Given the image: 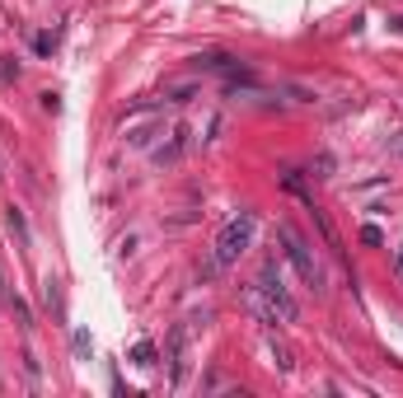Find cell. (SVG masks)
Wrapping results in <instances>:
<instances>
[{
    "instance_id": "2",
    "label": "cell",
    "mask_w": 403,
    "mask_h": 398,
    "mask_svg": "<svg viewBox=\"0 0 403 398\" xmlns=\"http://www.w3.org/2000/svg\"><path fill=\"white\" fill-rule=\"evenodd\" d=\"M277 239H281V253H286V262L295 267V276H300V281H305V286H310L314 295H324L328 281H324V267L314 262L310 244H305V239H300V234H295L291 225H277Z\"/></svg>"
},
{
    "instance_id": "9",
    "label": "cell",
    "mask_w": 403,
    "mask_h": 398,
    "mask_svg": "<svg viewBox=\"0 0 403 398\" xmlns=\"http://www.w3.org/2000/svg\"><path fill=\"white\" fill-rule=\"evenodd\" d=\"M160 127H164V122H150V127H141V132H127V145L146 150V145H150V136H160Z\"/></svg>"
},
{
    "instance_id": "6",
    "label": "cell",
    "mask_w": 403,
    "mask_h": 398,
    "mask_svg": "<svg viewBox=\"0 0 403 398\" xmlns=\"http://www.w3.org/2000/svg\"><path fill=\"white\" fill-rule=\"evenodd\" d=\"M43 300H47V309H52L57 319H66V300H62V281H57V276L43 281Z\"/></svg>"
},
{
    "instance_id": "5",
    "label": "cell",
    "mask_w": 403,
    "mask_h": 398,
    "mask_svg": "<svg viewBox=\"0 0 403 398\" xmlns=\"http://www.w3.org/2000/svg\"><path fill=\"white\" fill-rule=\"evenodd\" d=\"M183 342H188V333H183V328H174V333H169V352H164V361H169V384H174V389L183 384V366H188V361H183Z\"/></svg>"
},
{
    "instance_id": "17",
    "label": "cell",
    "mask_w": 403,
    "mask_h": 398,
    "mask_svg": "<svg viewBox=\"0 0 403 398\" xmlns=\"http://www.w3.org/2000/svg\"><path fill=\"white\" fill-rule=\"evenodd\" d=\"M43 108L47 113H62V94H43Z\"/></svg>"
},
{
    "instance_id": "11",
    "label": "cell",
    "mask_w": 403,
    "mask_h": 398,
    "mask_svg": "<svg viewBox=\"0 0 403 398\" xmlns=\"http://www.w3.org/2000/svg\"><path fill=\"white\" fill-rule=\"evenodd\" d=\"M197 94V85H174V90H164V104H188Z\"/></svg>"
},
{
    "instance_id": "15",
    "label": "cell",
    "mask_w": 403,
    "mask_h": 398,
    "mask_svg": "<svg viewBox=\"0 0 403 398\" xmlns=\"http://www.w3.org/2000/svg\"><path fill=\"white\" fill-rule=\"evenodd\" d=\"M361 244H371V248H380V244H385V234L375 230V225H361Z\"/></svg>"
},
{
    "instance_id": "8",
    "label": "cell",
    "mask_w": 403,
    "mask_h": 398,
    "mask_svg": "<svg viewBox=\"0 0 403 398\" xmlns=\"http://www.w3.org/2000/svg\"><path fill=\"white\" fill-rule=\"evenodd\" d=\"M132 361H136L141 370L160 366V352H155V342H136V347H132Z\"/></svg>"
},
{
    "instance_id": "10",
    "label": "cell",
    "mask_w": 403,
    "mask_h": 398,
    "mask_svg": "<svg viewBox=\"0 0 403 398\" xmlns=\"http://www.w3.org/2000/svg\"><path fill=\"white\" fill-rule=\"evenodd\" d=\"M5 225H10V230L19 234V244H29V225H24V215H19L15 206H10V211H5Z\"/></svg>"
},
{
    "instance_id": "12",
    "label": "cell",
    "mask_w": 403,
    "mask_h": 398,
    "mask_svg": "<svg viewBox=\"0 0 403 398\" xmlns=\"http://www.w3.org/2000/svg\"><path fill=\"white\" fill-rule=\"evenodd\" d=\"M333 173V155H314V164H310V178H328Z\"/></svg>"
},
{
    "instance_id": "1",
    "label": "cell",
    "mask_w": 403,
    "mask_h": 398,
    "mask_svg": "<svg viewBox=\"0 0 403 398\" xmlns=\"http://www.w3.org/2000/svg\"><path fill=\"white\" fill-rule=\"evenodd\" d=\"M253 239H258V215L239 211V215H230V220H225V230L216 234V253H211V258H216L220 267H234V262L253 248Z\"/></svg>"
},
{
    "instance_id": "16",
    "label": "cell",
    "mask_w": 403,
    "mask_h": 398,
    "mask_svg": "<svg viewBox=\"0 0 403 398\" xmlns=\"http://www.w3.org/2000/svg\"><path fill=\"white\" fill-rule=\"evenodd\" d=\"M90 352H94V342H90V333H76V356H85V361H90Z\"/></svg>"
},
{
    "instance_id": "13",
    "label": "cell",
    "mask_w": 403,
    "mask_h": 398,
    "mask_svg": "<svg viewBox=\"0 0 403 398\" xmlns=\"http://www.w3.org/2000/svg\"><path fill=\"white\" fill-rule=\"evenodd\" d=\"M272 366H277V370H291V366H295V361H291V352H286L281 342H272Z\"/></svg>"
},
{
    "instance_id": "18",
    "label": "cell",
    "mask_w": 403,
    "mask_h": 398,
    "mask_svg": "<svg viewBox=\"0 0 403 398\" xmlns=\"http://www.w3.org/2000/svg\"><path fill=\"white\" fill-rule=\"evenodd\" d=\"M394 276H403V248H399V258H394Z\"/></svg>"
},
{
    "instance_id": "4",
    "label": "cell",
    "mask_w": 403,
    "mask_h": 398,
    "mask_svg": "<svg viewBox=\"0 0 403 398\" xmlns=\"http://www.w3.org/2000/svg\"><path fill=\"white\" fill-rule=\"evenodd\" d=\"M244 305H248V314L263 323V328H277V323H281L277 305H272V300L263 295V286H258V281H253V286H244Z\"/></svg>"
},
{
    "instance_id": "7",
    "label": "cell",
    "mask_w": 403,
    "mask_h": 398,
    "mask_svg": "<svg viewBox=\"0 0 403 398\" xmlns=\"http://www.w3.org/2000/svg\"><path fill=\"white\" fill-rule=\"evenodd\" d=\"M281 187H286V192H295V197L305 201V206H310V187H305V173H295V169H286V173H281Z\"/></svg>"
},
{
    "instance_id": "3",
    "label": "cell",
    "mask_w": 403,
    "mask_h": 398,
    "mask_svg": "<svg viewBox=\"0 0 403 398\" xmlns=\"http://www.w3.org/2000/svg\"><path fill=\"white\" fill-rule=\"evenodd\" d=\"M258 286H263V295L277 305L281 323H295V319H300V305H295V295L286 291V276H281V262H277V258H263V267H258Z\"/></svg>"
},
{
    "instance_id": "14",
    "label": "cell",
    "mask_w": 403,
    "mask_h": 398,
    "mask_svg": "<svg viewBox=\"0 0 403 398\" xmlns=\"http://www.w3.org/2000/svg\"><path fill=\"white\" fill-rule=\"evenodd\" d=\"M33 47H38L43 57H52V52H57V33H38V38H33Z\"/></svg>"
},
{
    "instance_id": "19",
    "label": "cell",
    "mask_w": 403,
    "mask_h": 398,
    "mask_svg": "<svg viewBox=\"0 0 403 398\" xmlns=\"http://www.w3.org/2000/svg\"><path fill=\"white\" fill-rule=\"evenodd\" d=\"M389 29H394V33H403V19H394V24H389Z\"/></svg>"
}]
</instances>
